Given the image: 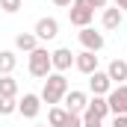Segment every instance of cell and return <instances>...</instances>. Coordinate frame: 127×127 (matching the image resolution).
I'll return each instance as SVG.
<instances>
[{
    "label": "cell",
    "mask_w": 127,
    "mask_h": 127,
    "mask_svg": "<svg viewBox=\"0 0 127 127\" xmlns=\"http://www.w3.org/2000/svg\"><path fill=\"white\" fill-rule=\"evenodd\" d=\"M68 18H71V24L74 27H89L92 24V18H95V9L86 3V0H71V9H68Z\"/></svg>",
    "instance_id": "277c9868"
},
{
    "label": "cell",
    "mask_w": 127,
    "mask_h": 127,
    "mask_svg": "<svg viewBox=\"0 0 127 127\" xmlns=\"http://www.w3.org/2000/svg\"><path fill=\"white\" fill-rule=\"evenodd\" d=\"M18 95V83L12 80V74H3L0 77V97H15Z\"/></svg>",
    "instance_id": "e0dca14e"
},
{
    "label": "cell",
    "mask_w": 127,
    "mask_h": 127,
    "mask_svg": "<svg viewBox=\"0 0 127 127\" xmlns=\"http://www.w3.org/2000/svg\"><path fill=\"white\" fill-rule=\"evenodd\" d=\"M89 89L95 92V95H109V89H112V80L106 77V71H95V74H89Z\"/></svg>",
    "instance_id": "9c48e42d"
},
{
    "label": "cell",
    "mask_w": 127,
    "mask_h": 127,
    "mask_svg": "<svg viewBox=\"0 0 127 127\" xmlns=\"http://www.w3.org/2000/svg\"><path fill=\"white\" fill-rule=\"evenodd\" d=\"M15 47H18V50H24V53H32V50L38 47L35 32H18V35H15Z\"/></svg>",
    "instance_id": "5bb4252c"
},
{
    "label": "cell",
    "mask_w": 127,
    "mask_h": 127,
    "mask_svg": "<svg viewBox=\"0 0 127 127\" xmlns=\"http://www.w3.org/2000/svg\"><path fill=\"white\" fill-rule=\"evenodd\" d=\"M86 3H89L92 9H106V3H109V0H86Z\"/></svg>",
    "instance_id": "7402d4cb"
},
{
    "label": "cell",
    "mask_w": 127,
    "mask_h": 127,
    "mask_svg": "<svg viewBox=\"0 0 127 127\" xmlns=\"http://www.w3.org/2000/svg\"><path fill=\"white\" fill-rule=\"evenodd\" d=\"M62 127H83V118H80V115H71V112H68V121H65Z\"/></svg>",
    "instance_id": "44dd1931"
},
{
    "label": "cell",
    "mask_w": 127,
    "mask_h": 127,
    "mask_svg": "<svg viewBox=\"0 0 127 127\" xmlns=\"http://www.w3.org/2000/svg\"><path fill=\"white\" fill-rule=\"evenodd\" d=\"M112 127H127V115H115V121H112Z\"/></svg>",
    "instance_id": "603a6c76"
},
{
    "label": "cell",
    "mask_w": 127,
    "mask_h": 127,
    "mask_svg": "<svg viewBox=\"0 0 127 127\" xmlns=\"http://www.w3.org/2000/svg\"><path fill=\"white\" fill-rule=\"evenodd\" d=\"M83 127H100V121H95V124H83Z\"/></svg>",
    "instance_id": "484cf974"
},
{
    "label": "cell",
    "mask_w": 127,
    "mask_h": 127,
    "mask_svg": "<svg viewBox=\"0 0 127 127\" xmlns=\"http://www.w3.org/2000/svg\"><path fill=\"white\" fill-rule=\"evenodd\" d=\"M32 32H35L38 41H50V38L59 35V21H56V18H38V24H35Z\"/></svg>",
    "instance_id": "52a82bcc"
},
{
    "label": "cell",
    "mask_w": 127,
    "mask_h": 127,
    "mask_svg": "<svg viewBox=\"0 0 127 127\" xmlns=\"http://www.w3.org/2000/svg\"><path fill=\"white\" fill-rule=\"evenodd\" d=\"M68 95V80H65V74H47L44 77V89H41V100L44 103H50V106H56V103H62V97Z\"/></svg>",
    "instance_id": "6da1fadb"
},
{
    "label": "cell",
    "mask_w": 127,
    "mask_h": 127,
    "mask_svg": "<svg viewBox=\"0 0 127 127\" xmlns=\"http://www.w3.org/2000/svg\"><path fill=\"white\" fill-rule=\"evenodd\" d=\"M109 115V103H106V97H100V95H95L92 100H89V106L83 109V124H95V121H103Z\"/></svg>",
    "instance_id": "3957f363"
},
{
    "label": "cell",
    "mask_w": 127,
    "mask_h": 127,
    "mask_svg": "<svg viewBox=\"0 0 127 127\" xmlns=\"http://www.w3.org/2000/svg\"><path fill=\"white\" fill-rule=\"evenodd\" d=\"M50 65H53V71L65 74V71L74 65V53H71V47H59V50H53V53H50Z\"/></svg>",
    "instance_id": "ba28073f"
},
{
    "label": "cell",
    "mask_w": 127,
    "mask_h": 127,
    "mask_svg": "<svg viewBox=\"0 0 127 127\" xmlns=\"http://www.w3.org/2000/svg\"><path fill=\"white\" fill-rule=\"evenodd\" d=\"M65 109L71 112V115H83V109L89 106V97H86V92H80V89H68V95L62 97Z\"/></svg>",
    "instance_id": "8992f818"
},
{
    "label": "cell",
    "mask_w": 127,
    "mask_h": 127,
    "mask_svg": "<svg viewBox=\"0 0 127 127\" xmlns=\"http://www.w3.org/2000/svg\"><path fill=\"white\" fill-rule=\"evenodd\" d=\"M41 109V95H24V100H18V112L24 118H35Z\"/></svg>",
    "instance_id": "7c38bea8"
},
{
    "label": "cell",
    "mask_w": 127,
    "mask_h": 127,
    "mask_svg": "<svg viewBox=\"0 0 127 127\" xmlns=\"http://www.w3.org/2000/svg\"><path fill=\"white\" fill-rule=\"evenodd\" d=\"M0 9L12 15V12H18V9H21V0H0Z\"/></svg>",
    "instance_id": "ffe728a7"
},
{
    "label": "cell",
    "mask_w": 127,
    "mask_h": 127,
    "mask_svg": "<svg viewBox=\"0 0 127 127\" xmlns=\"http://www.w3.org/2000/svg\"><path fill=\"white\" fill-rule=\"evenodd\" d=\"M106 103H109V112H112V115H127V86L109 89Z\"/></svg>",
    "instance_id": "5b68a950"
},
{
    "label": "cell",
    "mask_w": 127,
    "mask_h": 127,
    "mask_svg": "<svg viewBox=\"0 0 127 127\" xmlns=\"http://www.w3.org/2000/svg\"><path fill=\"white\" fill-rule=\"evenodd\" d=\"M18 112V100L15 97H0V115H12Z\"/></svg>",
    "instance_id": "d6986e66"
},
{
    "label": "cell",
    "mask_w": 127,
    "mask_h": 127,
    "mask_svg": "<svg viewBox=\"0 0 127 127\" xmlns=\"http://www.w3.org/2000/svg\"><path fill=\"white\" fill-rule=\"evenodd\" d=\"M47 121H50V127H62L65 121H68V109H65V106H50Z\"/></svg>",
    "instance_id": "ac0fdd59"
},
{
    "label": "cell",
    "mask_w": 127,
    "mask_h": 127,
    "mask_svg": "<svg viewBox=\"0 0 127 127\" xmlns=\"http://www.w3.org/2000/svg\"><path fill=\"white\" fill-rule=\"evenodd\" d=\"M56 6H71V0H53Z\"/></svg>",
    "instance_id": "d4e9b609"
},
{
    "label": "cell",
    "mask_w": 127,
    "mask_h": 127,
    "mask_svg": "<svg viewBox=\"0 0 127 127\" xmlns=\"http://www.w3.org/2000/svg\"><path fill=\"white\" fill-rule=\"evenodd\" d=\"M121 9L118 6H112V9H103V27L106 30H115V27H121Z\"/></svg>",
    "instance_id": "9a60e30c"
},
{
    "label": "cell",
    "mask_w": 127,
    "mask_h": 127,
    "mask_svg": "<svg viewBox=\"0 0 127 127\" xmlns=\"http://www.w3.org/2000/svg\"><path fill=\"white\" fill-rule=\"evenodd\" d=\"M50 71H53V65H50V50H47V47H35L30 53V74L38 77V80H44Z\"/></svg>",
    "instance_id": "7a4b0ae2"
},
{
    "label": "cell",
    "mask_w": 127,
    "mask_h": 127,
    "mask_svg": "<svg viewBox=\"0 0 127 127\" xmlns=\"http://www.w3.org/2000/svg\"><path fill=\"white\" fill-rule=\"evenodd\" d=\"M80 44H83L86 50L97 53V50L103 47V35H100V32H95L92 27H83V30H80Z\"/></svg>",
    "instance_id": "30bf717a"
},
{
    "label": "cell",
    "mask_w": 127,
    "mask_h": 127,
    "mask_svg": "<svg viewBox=\"0 0 127 127\" xmlns=\"http://www.w3.org/2000/svg\"><path fill=\"white\" fill-rule=\"evenodd\" d=\"M74 68H77L80 74H95L97 71V56L92 53V50H83V53L74 56Z\"/></svg>",
    "instance_id": "8fae6325"
},
{
    "label": "cell",
    "mask_w": 127,
    "mask_h": 127,
    "mask_svg": "<svg viewBox=\"0 0 127 127\" xmlns=\"http://www.w3.org/2000/svg\"><path fill=\"white\" fill-rule=\"evenodd\" d=\"M106 77H109L112 83H124L127 80V62L124 59H112L109 68H106Z\"/></svg>",
    "instance_id": "4fadbf2b"
},
{
    "label": "cell",
    "mask_w": 127,
    "mask_h": 127,
    "mask_svg": "<svg viewBox=\"0 0 127 127\" xmlns=\"http://www.w3.org/2000/svg\"><path fill=\"white\" fill-rule=\"evenodd\" d=\"M112 3H115L118 9H127V0H112Z\"/></svg>",
    "instance_id": "cb8c5ba5"
},
{
    "label": "cell",
    "mask_w": 127,
    "mask_h": 127,
    "mask_svg": "<svg viewBox=\"0 0 127 127\" xmlns=\"http://www.w3.org/2000/svg\"><path fill=\"white\" fill-rule=\"evenodd\" d=\"M15 65H18V56H15L12 50H0V77H3V74H12Z\"/></svg>",
    "instance_id": "2e32d148"
}]
</instances>
